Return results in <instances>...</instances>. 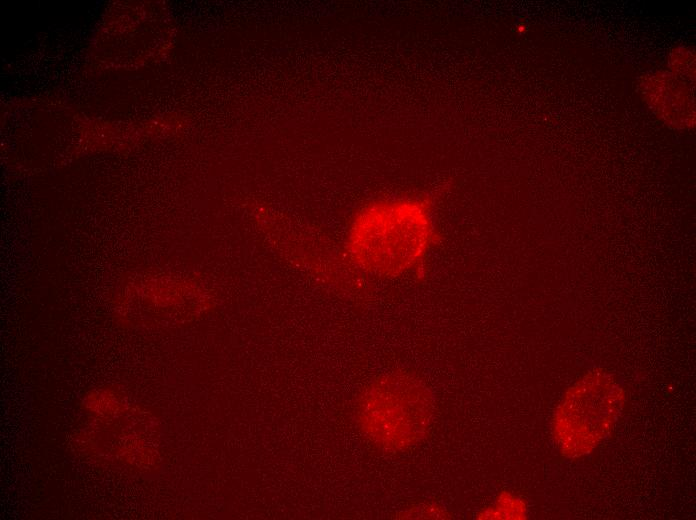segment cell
<instances>
[{"instance_id": "cell-1", "label": "cell", "mask_w": 696, "mask_h": 520, "mask_svg": "<svg viewBox=\"0 0 696 520\" xmlns=\"http://www.w3.org/2000/svg\"><path fill=\"white\" fill-rule=\"evenodd\" d=\"M437 241L431 204L402 198L364 206L350 223L345 249L360 270L397 278L421 269Z\"/></svg>"}, {"instance_id": "cell-2", "label": "cell", "mask_w": 696, "mask_h": 520, "mask_svg": "<svg viewBox=\"0 0 696 520\" xmlns=\"http://www.w3.org/2000/svg\"><path fill=\"white\" fill-rule=\"evenodd\" d=\"M434 411V398L417 376L392 372L374 380L358 401L357 419L379 447L402 451L425 436Z\"/></svg>"}, {"instance_id": "cell-3", "label": "cell", "mask_w": 696, "mask_h": 520, "mask_svg": "<svg viewBox=\"0 0 696 520\" xmlns=\"http://www.w3.org/2000/svg\"><path fill=\"white\" fill-rule=\"evenodd\" d=\"M623 404V390L608 375H586L556 410L553 433L563 454L581 456L610 432Z\"/></svg>"}]
</instances>
